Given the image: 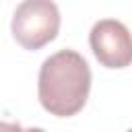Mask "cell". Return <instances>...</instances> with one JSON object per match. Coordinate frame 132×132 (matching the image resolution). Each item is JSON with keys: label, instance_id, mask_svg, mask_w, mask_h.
Returning a JSON list of instances; mask_svg holds the SVG:
<instances>
[{"label": "cell", "instance_id": "1", "mask_svg": "<svg viewBox=\"0 0 132 132\" xmlns=\"http://www.w3.org/2000/svg\"><path fill=\"white\" fill-rule=\"evenodd\" d=\"M91 91V68L74 50H60L43 60L37 76V97L45 111L58 118L78 113Z\"/></svg>", "mask_w": 132, "mask_h": 132}, {"label": "cell", "instance_id": "2", "mask_svg": "<svg viewBox=\"0 0 132 132\" xmlns=\"http://www.w3.org/2000/svg\"><path fill=\"white\" fill-rule=\"evenodd\" d=\"M12 37L25 50H39L56 39L60 10L54 0H23L10 21Z\"/></svg>", "mask_w": 132, "mask_h": 132}, {"label": "cell", "instance_id": "3", "mask_svg": "<svg viewBox=\"0 0 132 132\" xmlns=\"http://www.w3.org/2000/svg\"><path fill=\"white\" fill-rule=\"evenodd\" d=\"M89 43L95 58L105 68H126L132 62L130 31L122 21L116 19L97 21L89 33Z\"/></svg>", "mask_w": 132, "mask_h": 132}, {"label": "cell", "instance_id": "4", "mask_svg": "<svg viewBox=\"0 0 132 132\" xmlns=\"http://www.w3.org/2000/svg\"><path fill=\"white\" fill-rule=\"evenodd\" d=\"M0 132H23L19 122H0Z\"/></svg>", "mask_w": 132, "mask_h": 132}, {"label": "cell", "instance_id": "5", "mask_svg": "<svg viewBox=\"0 0 132 132\" xmlns=\"http://www.w3.org/2000/svg\"><path fill=\"white\" fill-rule=\"evenodd\" d=\"M23 132H45V130H41V128H27V130H23Z\"/></svg>", "mask_w": 132, "mask_h": 132}]
</instances>
